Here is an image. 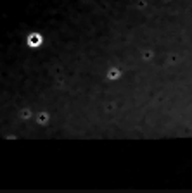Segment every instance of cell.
<instances>
[{
	"mask_svg": "<svg viewBox=\"0 0 192 193\" xmlns=\"http://www.w3.org/2000/svg\"><path fill=\"white\" fill-rule=\"evenodd\" d=\"M28 45L29 47H38L40 43H42V36H40V33H31L29 36H28Z\"/></svg>",
	"mask_w": 192,
	"mask_h": 193,
	"instance_id": "6da1fadb",
	"label": "cell"
}]
</instances>
